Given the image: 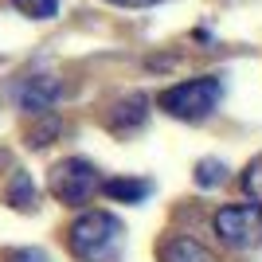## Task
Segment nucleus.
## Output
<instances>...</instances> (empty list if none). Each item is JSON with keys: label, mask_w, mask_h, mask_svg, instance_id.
Segmentation results:
<instances>
[{"label": "nucleus", "mask_w": 262, "mask_h": 262, "mask_svg": "<svg viewBox=\"0 0 262 262\" xmlns=\"http://www.w3.org/2000/svg\"><path fill=\"white\" fill-rule=\"evenodd\" d=\"M67 247L78 262H118L125 251V223L114 211H82L67 227Z\"/></svg>", "instance_id": "f257e3e1"}, {"label": "nucleus", "mask_w": 262, "mask_h": 262, "mask_svg": "<svg viewBox=\"0 0 262 262\" xmlns=\"http://www.w3.org/2000/svg\"><path fill=\"white\" fill-rule=\"evenodd\" d=\"M219 102H223V78L219 75H196V78H184V82L161 90V110L180 121L211 118L219 110Z\"/></svg>", "instance_id": "f03ea898"}, {"label": "nucleus", "mask_w": 262, "mask_h": 262, "mask_svg": "<svg viewBox=\"0 0 262 262\" xmlns=\"http://www.w3.org/2000/svg\"><path fill=\"white\" fill-rule=\"evenodd\" d=\"M47 188H51V196L59 200V204L82 208V204H90V200L102 192V176L86 157H63V161L47 172Z\"/></svg>", "instance_id": "7ed1b4c3"}, {"label": "nucleus", "mask_w": 262, "mask_h": 262, "mask_svg": "<svg viewBox=\"0 0 262 262\" xmlns=\"http://www.w3.org/2000/svg\"><path fill=\"white\" fill-rule=\"evenodd\" d=\"M219 243L231 251H254L262 247V204H223L211 219Z\"/></svg>", "instance_id": "20e7f679"}, {"label": "nucleus", "mask_w": 262, "mask_h": 262, "mask_svg": "<svg viewBox=\"0 0 262 262\" xmlns=\"http://www.w3.org/2000/svg\"><path fill=\"white\" fill-rule=\"evenodd\" d=\"M16 102H20L28 114H51V106L59 102V82L47 75H32L16 86Z\"/></svg>", "instance_id": "39448f33"}, {"label": "nucleus", "mask_w": 262, "mask_h": 262, "mask_svg": "<svg viewBox=\"0 0 262 262\" xmlns=\"http://www.w3.org/2000/svg\"><path fill=\"white\" fill-rule=\"evenodd\" d=\"M157 262H219V254L188 235H168L157 247Z\"/></svg>", "instance_id": "423d86ee"}, {"label": "nucleus", "mask_w": 262, "mask_h": 262, "mask_svg": "<svg viewBox=\"0 0 262 262\" xmlns=\"http://www.w3.org/2000/svg\"><path fill=\"white\" fill-rule=\"evenodd\" d=\"M145 118H149V98L145 94H125V98H118L110 106L106 125L114 133H133L137 125H145Z\"/></svg>", "instance_id": "0eeeda50"}, {"label": "nucleus", "mask_w": 262, "mask_h": 262, "mask_svg": "<svg viewBox=\"0 0 262 262\" xmlns=\"http://www.w3.org/2000/svg\"><path fill=\"white\" fill-rule=\"evenodd\" d=\"M102 192H106L114 204H137L141 196H149V184L137 180V176H114V180L102 184Z\"/></svg>", "instance_id": "6e6552de"}, {"label": "nucleus", "mask_w": 262, "mask_h": 262, "mask_svg": "<svg viewBox=\"0 0 262 262\" xmlns=\"http://www.w3.org/2000/svg\"><path fill=\"white\" fill-rule=\"evenodd\" d=\"M4 204H12V208H20V211L35 208V184H32L28 172H12L8 188H4Z\"/></svg>", "instance_id": "1a4fd4ad"}, {"label": "nucleus", "mask_w": 262, "mask_h": 262, "mask_svg": "<svg viewBox=\"0 0 262 262\" xmlns=\"http://www.w3.org/2000/svg\"><path fill=\"white\" fill-rule=\"evenodd\" d=\"M243 192H247L251 204H262V153L243 168Z\"/></svg>", "instance_id": "9d476101"}, {"label": "nucleus", "mask_w": 262, "mask_h": 262, "mask_svg": "<svg viewBox=\"0 0 262 262\" xmlns=\"http://www.w3.org/2000/svg\"><path fill=\"white\" fill-rule=\"evenodd\" d=\"M12 4L28 20H51V16H59V0H12Z\"/></svg>", "instance_id": "9b49d317"}, {"label": "nucleus", "mask_w": 262, "mask_h": 262, "mask_svg": "<svg viewBox=\"0 0 262 262\" xmlns=\"http://www.w3.org/2000/svg\"><path fill=\"white\" fill-rule=\"evenodd\" d=\"M227 180V164L223 161H200L196 164V184L200 188H215Z\"/></svg>", "instance_id": "f8f14e48"}, {"label": "nucleus", "mask_w": 262, "mask_h": 262, "mask_svg": "<svg viewBox=\"0 0 262 262\" xmlns=\"http://www.w3.org/2000/svg\"><path fill=\"white\" fill-rule=\"evenodd\" d=\"M0 262H51L43 251H35V247H20V251H4Z\"/></svg>", "instance_id": "ddd939ff"}, {"label": "nucleus", "mask_w": 262, "mask_h": 262, "mask_svg": "<svg viewBox=\"0 0 262 262\" xmlns=\"http://www.w3.org/2000/svg\"><path fill=\"white\" fill-rule=\"evenodd\" d=\"M106 4H118V8H149V4H161V0H106Z\"/></svg>", "instance_id": "4468645a"}]
</instances>
